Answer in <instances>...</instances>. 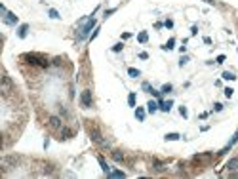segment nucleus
<instances>
[{
  "mask_svg": "<svg viewBox=\"0 0 238 179\" xmlns=\"http://www.w3.org/2000/svg\"><path fill=\"white\" fill-rule=\"evenodd\" d=\"M156 109H158V103L156 101H149L147 103V110H149V113H156Z\"/></svg>",
  "mask_w": 238,
  "mask_h": 179,
  "instance_id": "14",
  "label": "nucleus"
},
{
  "mask_svg": "<svg viewBox=\"0 0 238 179\" xmlns=\"http://www.w3.org/2000/svg\"><path fill=\"white\" fill-rule=\"evenodd\" d=\"M135 118L139 120V122H143V120H145V109H141V107L135 109Z\"/></svg>",
  "mask_w": 238,
  "mask_h": 179,
  "instance_id": "13",
  "label": "nucleus"
},
{
  "mask_svg": "<svg viewBox=\"0 0 238 179\" xmlns=\"http://www.w3.org/2000/svg\"><path fill=\"white\" fill-rule=\"evenodd\" d=\"M213 110H217V113H221V110H223V105H221V103H215V105H213Z\"/></svg>",
  "mask_w": 238,
  "mask_h": 179,
  "instance_id": "31",
  "label": "nucleus"
},
{
  "mask_svg": "<svg viewBox=\"0 0 238 179\" xmlns=\"http://www.w3.org/2000/svg\"><path fill=\"white\" fill-rule=\"evenodd\" d=\"M90 137L94 139L95 143H99V145H103V147H109V143L101 137V131L97 130V128H90Z\"/></svg>",
  "mask_w": 238,
  "mask_h": 179,
  "instance_id": "2",
  "label": "nucleus"
},
{
  "mask_svg": "<svg viewBox=\"0 0 238 179\" xmlns=\"http://www.w3.org/2000/svg\"><path fill=\"white\" fill-rule=\"evenodd\" d=\"M27 31H29V25H27V23L19 25V29H17V36H19V38H25V36H27Z\"/></svg>",
  "mask_w": 238,
  "mask_h": 179,
  "instance_id": "11",
  "label": "nucleus"
},
{
  "mask_svg": "<svg viewBox=\"0 0 238 179\" xmlns=\"http://www.w3.org/2000/svg\"><path fill=\"white\" fill-rule=\"evenodd\" d=\"M50 17H51V19H59V13H57V10H50Z\"/></svg>",
  "mask_w": 238,
  "mask_h": 179,
  "instance_id": "29",
  "label": "nucleus"
},
{
  "mask_svg": "<svg viewBox=\"0 0 238 179\" xmlns=\"http://www.w3.org/2000/svg\"><path fill=\"white\" fill-rule=\"evenodd\" d=\"M44 173H46V175H50V173H54V168H51V166H48V168H46V170H44Z\"/></svg>",
  "mask_w": 238,
  "mask_h": 179,
  "instance_id": "33",
  "label": "nucleus"
},
{
  "mask_svg": "<svg viewBox=\"0 0 238 179\" xmlns=\"http://www.w3.org/2000/svg\"><path fill=\"white\" fill-rule=\"evenodd\" d=\"M223 78H225V80H234L236 75H234V72H231V71H225L223 72Z\"/></svg>",
  "mask_w": 238,
  "mask_h": 179,
  "instance_id": "20",
  "label": "nucleus"
},
{
  "mask_svg": "<svg viewBox=\"0 0 238 179\" xmlns=\"http://www.w3.org/2000/svg\"><path fill=\"white\" fill-rule=\"evenodd\" d=\"M128 105H130V107H135V93H130V95H128Z\"/></svg>",
  "mask_w": 238,
  "mask_h": 179,
  "instance_id": "22",
  "label": "nucleus"
},
{
  "mask_svg": "<svg viewBox=\"0 0 238 179\" xmlns=\"http://www.w3.org/2000/svg\"><path fill=\"white\" fill-rule=\"evenodd\" d=\"M179 114H181L183 118H189V110L185 109V107H179Z\"/></svg>",
  "mask_w": 238,
  "mask_h": 179,
  "instance_id": "27",
  "label": "nucleus"
},
{
  "mask_svg": "<svg viewBox=\"0 0 238 179\" xmlns=\"http://www.w3.org/2000/svg\"><path fill=\"white\" fill-rule=\"evenodd\" d=\"M109 177H126V173L120 170H112V172H109Z\"/></svg>",
  "mask_w": 238,
  "mask_h": 179,
  "instance_id": "15",
  "label": "nucleus"
},
{
  "mask_svg": "<svg viewBox=\"0 0 238 179\" xmlns=\"http://www.w3.org/2000/svg\"><path fill=\"white\" fill-rule=\"evenodd\" d=\"M23 59L27 61V63H30V65H40V67H48L50 65L48 59H44V57H40V55H36V54H25Z\"/></svg>",
  "mask_w": 238,
  "mask_h": 179,
  "instance_id": "1",
  "label": "nucleus"
},
{
  "mask_svg": "<svg viewBox=\"0 0 238 179\" xmlns=\"http://www.w3.org/2000/svg\"><path fill=\"white\" fill-rule=\"evenodd\" d=\"M19 162V158L17 156H4L2 158V164H4V168H8V166H15Z\"/></svg>",
  "mask_w": 238,
  "mask_h": 179,
  "instance_id": "6",
  "label": "nucleus"
},
{
  "mask_svg": "<svg viewBox=\"0 0 238 179\" xmlns=\"http://www.w3.org/2000/svg\"><path fill=\"white\" fill-rule=\"evenodd\" d=\"M179 137H181L179 134H168V135H166V141H177Z\"/></svg>",
  "mask_w": 238,
  "mask_h": 179,
  "instance_id": "23",
  "label": "nucleus"
},
{
  "mask_svg": "<svg viewBox=\"0 0 238 179\" xmlns=\"http://www.w3.org/2000/svg\"><path fill=\"white\" fill-rule=\"evenodd\" d=\"M158 107H160V110L168 113V110L173 107V103H172V101H162V99H160V101H158Z\"/></svg>",
  "mask_w": 238,
  "mask_h": 179,
  "instance_id": "9",
  "label": "nucleus"
},
{
  "mask_svg": "<svg viewBox=\"0 0 238 179\" xmlns=\"http://www.w3.org/2000/svg\"><path fill=\"white\" fill-rule=\"evenodd\" d=\"M231 177H234V179H238V172L234 170V172H232V173H231Z\"/></svg>",
  "mask_w": 238,
  "mask_h": 179,
  "instance_id": "36",
  "label": "nucleus"
},
{
  "mask_svg": "<svg viewBox=\"0 0 238 179\" xmlns=\"http://www.w3.org/2000/svg\"><path fill=\"white\" fill-rule=\"evenodd\" d=\"M128 75H130L132 78H137V76H141V71H137V69H133V67H130V69H128Z\"/></svg>",
  "mask_w": 238,
  "mask_h": 179,
  "instance_id": "16",
  "label": "nucleus"
},
{
  "mask_svg": "<svg viewBox=\"0 0 238 179\" xmlns=\"http://www.w3.org/2000/svg\"><path fill=\"white\" fill-rule=\"evenodd\" d=\"M173 46H175V40L170 38V40L166 42V46H164V50H173Z\"/></svg>",
  "mask_w": 238,
  "mask_h": 179,
  "instance_id": "25",
  "label": "nucleus"
},
{
  "mask_svg": "<svg viewBox=\"0 0 238 179\" xmlns=\"http://www.w3.org/2000/svg\"><path fill=\"white\" fill-rule=\"evenodd\" d=\"M97 160H99V164H101V168H103V172H105L107 175H109V172H111V170H109V164H107V162L101 158V156H99V158H97Z\"/></svg>",
  "mask_w": 238,
  "mask_h": 179,
  "instance_id": "19",
  "label": "nucleus"
},
{
  "mask_svg": "<svg viewBox=\"0 0 238 179\" xmlns=\"http://www.w3.org/2000/svg\"><path fill=\"white\" fill-rule=\"evenodd\" d=\"M8 90H13V82L10 80L8 75L2 76V92H8Z\"/></svg>",
  "mask_w": 238,
  "mask_h": 179,
  "instance_id": "5",
  "label": "nucleus"
},
{
  "mask_svg": "<svg viewBox=\"0 0 238 179\" xmlns=\"http://www.w3.org/2000/svg\"><path fill=\"white\" fill-rule=\"evenodd\" d=\"M94 27H95V19H94V17H91V19H88V23H86V27H84V29H82V31H80V38H86V36H88V34H90V31H91V29H94Z\"/></svg>",
  "mask_w": 238,
  "mask_h": 179,
  "instance_id": "4",
  "label": "nucleus"
},
{
  "mask_svg": "<svg viewBox=\"0 0 238 179\" xmlns=\"http://www.w3.org/2000/svg\"><path fill=\"white\" fill-rule=\"evenodd\" d=\"M112 158H115L116 162H122L124 160V154H122L120 151H112Z\"/></svg>",
  "mask_w": 238,
  "mask_h": 179,
  "instance_id": "18",
  "label": "nucleus"
},
{
  "mask_svg": "<svg viewBox=\"0 0 238 179\" xmlns=\"http://www.w3.org/2000/svg\"><path fill=\"white\" fill-rule=\"evenodd\" d=\"M227 170L229 172H234V170H238V158H231L229 162H227Z\"/></svg>",
  "mask_w": 238,
  "mask_h": 179,
  "instance_id": "10",
  "label": "nucleus"
},
{
  "mask_svg": "<svg viewBox=\"0 0 238 179\" xmlns=\"http://www.w3.org/2000/svg\"><path fill=\"white\" fill-rule=\"evenodd\" d=\"M187 61H189V57H181V59H179V65L183 67V65H185V63H187Z\"/></svg>",
  "mask_w": 238,
  "mask_h": 179,
  "instance_id": "34",
  "label": "nucleus"
},
{
  "mask_svg": "<svg viewBox=\"0 0 238 179\" xmlns=\"http://www.w3.org/2000/svg\"><path fill=\"white\" fill-rule=\"evenodd\" d=\"M172 90H173V86H172V84H164L160 92H162V93H170V92H172Z\"/></svg>",
  "mask_w": 238,
  "mask_h": 179,
  "instance_id": "24",
  "label": "nucleus"
},
{
  "mask_svg": "<svg viewBox=\"0 0 238 179\" xmlns=\"http://www.w3.org/2000/svg\"><path fill=\"white\" fill-rule=\"evenodd\" d=\"M97 34H99V29H95V31H94V33H91V36H90V38H91V40H94V38H95V36H97Z\"/></svg>",
  "mask_w": 238,
  "mask_h": 179,
  "instance_id": "35",
  "label": "nucleus"
},
{
  "mask_svg": "<svg viewBox=\"0 0 238 179\" xmlns=\"http://www.w3.org/2000/svg\"><path fill=\"white\" fill-rule=\"evenodd\" d=\"M72 135H74V134H72V130H69V128H61V137H63V139H71Z\"/></svg>",
  "mask_w": 238,
  "mask_h": 179,
  "instance_id": "12",
  "label": "nucleus"
},
{
  "mask_svg": "<svg viewBox=\"0 0 238 179\" xmlns=\"http://www.w3.org/2000/svg\"><path fill=\"white\" fill-rule=\"evenodd\" d=\"M164 25H166L168 29H172V27H173V21H172V19H166V23H164Z\"/></svg>",
  "mask_w": 238,
  "mask_h": 179,
  "instance_id": "32",
  "label": "nucleus"
},
{
  "mask_svg": "<svg viewBox=\"0 0 238 179\" xmlns=\"http://www.w3.org/2000/svg\"><path fill=\"white\" fill-rule=\"evenodd\" d=\"M2 19H4V23H6V25H15V23H17V15L12 13V12H8Z\"/></svg>",
  "mask_w": 238,
  "mask_h": 179,
  "instance_id": "7",
  "label": "nucleus"
},
{
  "mask_svg": "<svg viewBox=\"0 0 238 179\" xmlns=\"http://www.w3.org/2000/svg\"><path fill=\"white\" fill-rule=\"evenodd\" d=\"M154 170H156V172H164V170H166V166H164V164H162V162H158V160H154Z\"/></svg>",
  "mask_w": 238,
  "mask_h": 179,
  "instance_id": "21",
  "label": "nucleus"
},
{
  "mask_svg": "<svg viewBox=\"0 0 238 179\" xmlns=\"http://www.w3.org/2000/svg\"><path fill=\"white\" fill-rule=\"evenodd\" d=\"M137 40H139V42H141V44H145V42H147V40H149V34H147V33H145V31H141V33H139V34H137Z\"/></svg>",
  "mask_w": 238,
  "mask_h": 179,
  "instance_id": "17",
  "label": "nucleus"
},
{
  "mask_svg": "<svg viewBox=\"0 0 238 179\" xmlns=\"http://www.w3.org/2000/svg\"><path fill=\"white\" fill-rule=\"evenodd\" d=\"M80 103L84 109H90L91 107V92L90 90H84V92L80 93Z\"/></svg>",
  "mask_w": 238,
  "mask_h": 179,
  "instance_id": "3",
  "label": "nucleus"
},
{
  "mask_svg": "<svg viewBox=\"0 0 238 179\" xmlns=\"http://www.w3.org/2000/svg\"><path fill=\"white\" fill-rule=\"evenodd\" d=\"M141 88H143L147 93H152V88H151V84H149V82H143V84H141Z\"/></svg>",
  "mask_w": 238,
  "mask_h": 179,
  "instance_id": "26",
  "label": "nucleus"
},
{
  "mask_svg": "<svg viewBox=\"0 0 238 179\" xmlns=\"http://www.w3.org/2000/svg\"><path fill=\"white\" fill-rule=\"evenodd\" d=\"M48 124H50V128H54V130H59V128H61V118H59V116H50Z\"/></svg>",
  "mask_w": 238,
  "mask_h": 179,
  "instance_id": "8",
  "label": "nucleus"
},
{
  "mask_svg": "<svg viewBox=\"0 0 238 179\" xmlns=\"http://www.w3.org/2000/svg\"><path fill=\"white\" fill-rule=\"evenodd\" d=\"M122 48H124V44H120V42H118V44L112 46V51H116V54H118V51H122Z\"/></svg>",
  "mask_w": 238,
  "mask_h": 179,
  "instance_id": "28",
  "label": "nucleus"
},
{
  "mask_svg": "<svg viewBox=\"0 0 238 179\" xmlns=\"http://www.w3.org/2000/svg\"><path fill=\"white\" fill-rule=\"evenodd\" d=\"M232 92H234L232 88H225V97H232Z\"/></svg>",
  "mask_w": 238,
  "mask_h": 179,
  "instance_id": "30",
  "label": "nucleus"
}]
</instances>
